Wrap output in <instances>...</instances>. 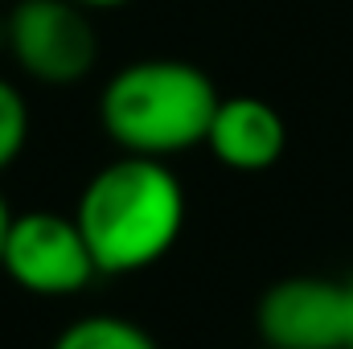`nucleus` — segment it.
Here are the masks:
<instances>
[{
	"instance_id": "20e7f679",
	"label": "nucleus",
	"mask_w": 353,
	"mask_h": 349,
	"mask_svg": "<svg viewBox=\"0 0 353 349\" xmlns=\"http://www.w3.org/2000/svg\"><path fill=\"white\" fill-rule=\"evenodd\" d=\"M0 271L33 296H74L99 275L74 214L62 218L54 210L12 214Z\"/></svg>"
},
{
	"instance_id": "f257e3e1",
	"label": "nucleus",
	"mask_w": 353,
	"mask_h": 349,
	"mask_svg": "<svg viewBox=\"0 0 353 349\" xmlns=\"http://www.w3.org/2000/svg\"><path fill=\"white\" fill-rule=\"evenodd\" d=\"M74 222L99 275H132L173 251L185 230V189L165 161L123 152L87 181Z\"/></svg>"
},
{
	"instance_id": "9d476101",
	"label": "nucleus",
	"mask_w": 353,
	"mask_h": 349,
	"mask_svg": "<svg viewBox=\"0 0 353 349\" xmlns=\"http://www.w3.org/2000/svg\"><path fill=\"white\" fill-rule=\"evenodd\" d=\"M8 222H12V214H8V206H4V193H0V255H4V239H8Z\"/></svg>"
},
{
	"instance_id": "39448f33",
	"label": "nucleus",
	"mask_w": 353,
	"mask_h": 349,
	"mask_svg": "<svg viewBox=\"0 0 353 349\" xmlns=\"http://www.w3.org/2000/svg\"><path fill=\"white\" fill-rule=\"evenodd\" d=\"M255 325L271 349H345V283L325 275L275 279L259 296Z\"/></svg>"
},
{
	"instance_id": "f03ea898",
	"label": "nucleus",
	"mask_w": 353,
	"mask_h": 349,
	"mask_svg": "<svg viewBox=\"0 0 353 349\" xmlns=\"http://www.w3.org/2000/svg\"><path fill=\"white\" fill-rule=\"evenodd\" d=\"M222 94L214 79L181 58H144L115 70L99 99L107 136L132 157H176L205 144Z\"/></svg>"
},
{
	"instance_id": "6e6552de",
	"label": "nucleus",
	"mask_w": 353,
	"mask_h": 349,
	"mask_svg": "<svg viewBox=\"0 0 353 349\" xmlns=\"http://www.w3.org/2000/svg\"><path fill=\"white\" fill-rule=\"evenodd\" d=\"M25 144H29V107H25L21 90L8 79H0V173L8 165H17Z\"/></svg>"
},
{
	"instance_id": "ddd939ff",
	"label": "nucleus",
	"mask_w": 353,
	"mask_h": 349,
	"mask_svg": "<svg viewBox=\"0 0 353 349\" xmlns=\"http://www.w3.org/2000/svg\"><path fill=\"white\" fill-rule=\"evenodd\" d=\"M259 349H271V346H259Z\"/></svg>"
},
{
	"instance_id": "1a4fd4ad",
	"label": "nucleus",
	"mask_w": 353,
	"mask_h": 349,
	"mask_svg": "<svg viewBox=\"0 0 353 349\" xmlns=\"http://www.w3.org/2000/svg\"><path fill=\"white\" fill-rule=\"evenodd\" d=\"M345 349H353V279H345Z\"/></svg>"
},
{
	"instance_id": "7ed1b4c3",
	"label": "nucleus",
	"mask_w": 353,
	"mask_h": 349,
	"mask_svg": "<svg viewBox=\"0 0 353 349\" xmlns=\"http://www.w3.org/2000/svg\"><path fill=\"white\" fill-rule=\"evenodd\" d=\"M4 37L17 66L46 87L83 83L99 62L90 8L74 0H21L4 17Z\"/></svg>"
},
{
	"instance_id": "423d86ee",
	"label": "nucleus",
	"mask_w": 353,
	"mask_h": 349,
	"mask_svg": "<svg viewBox=\"0 0 353 349\" xmlns=\"http://www.w3.org/2000/svg\"><path fill=\"white\" fill-rule=\"evenodd\" d=\"M205 148L234 173H267L288 148V123L259 94H230L210 119Z\"/></svg>"
},
{
	"instance_id": "f8f14e48",
	"label": "nucleus",
	"mask_w": 353,
	"mask_h": 349,
	"mask_svg": "<svg viewBox=\"0 0 353 349\" xmlns=\"http://www.w3.org/2000/svg\"><path fill=\"white\" fill-rule=\"evenodd\" d=\"M0 46H8V37H4V21H0Z\"/></svg>"
},
{
	"instance_id": "0eeeda50",
	"label": "nucleus",
	"mask_w": 353,
	"mask_h": 349,
	"mask_svg": "<svg viewBox=\"0 0 353 349\" xmlns=\"http://www.w3.org/2000/svg\"><path fill=\"white\" fill-rule=\"evenodd\" d=\"M46 349H161V346L144 325H136L128 317L94 312V317L70 321Z\"/></svg>"
},
{
	"instance_id": "9b49d317",
	"label": "nucleus",
	"mask_w": 353,
	"mask_h": 349,
	"mask_svg": "<svg viewBox=\"0 0 353 349\" xmlns=\"http://www.w3.org/2000/svg\"><path fill=\"white\" fill-rule=\"evenodd\" d=\"M83 8H119V4H132V0H74Z\"/></svg>"
}]
</instances>
